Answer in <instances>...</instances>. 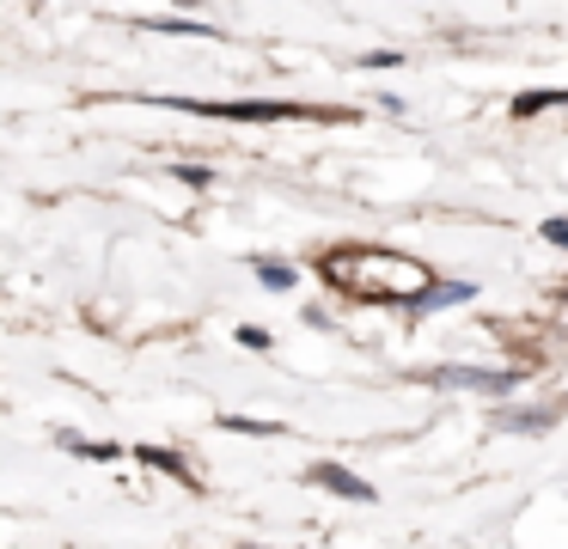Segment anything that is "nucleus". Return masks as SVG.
Listing matches in <instances>:
<instances>
[{"mask_svg":"<svg viewBox=\"0 0 568 549\" xmlns=\"http://www.w3.org/2000/svg\"><path fill=\"white\" fill-rule=\"evenodd\" d=\"M544 238H550V244H568V220H544Z\"/></svg>","mask_w":568,"mask_h":549,"instance_id":"15","label":"nucleus"},{"mask_svg":"<svg viewBox=\"0 0 568 549\" xmlns=\"http://www.w3.org/2000/svg\"><path fill=\"white\" fill-rule=\"evenodd\" d=\"M172 177H178V183H190V190H209V177H214V171H209V165H178Z\"/></svg>","mask_w":568,"mask_h":549,"instance_id":"13","label":"nucleus"},{"mask_svg":"<svg viewBox=\"0 0 568 549\" xmlns=\"http://www.w3.org/2000/svg\"><path fill=\"white\" fill-rule=\"evenodd\" d=\"M306 482L312 488H331V495H343V500H373V482H361L355 470H343V464H312Z\"/></svg>","mask_w":568,"mask_h":549,"instance_id":"4","label":"nucleus"},{"mask_svg":"<svg viewBox=\"0 0 568 549\" xmlns=\"http://www.w3.org/2000/svg\"><path fill=\"white\" fill-rule=\"evenodd\" d=\"M434 385H458V390H483V397H507V390L519 385L526 373H477V366H440V373H428Z\"/></svg>","mask_w":568,"mask_h":549,"instance_id":"3","label":"nucleus"},{"mask_svg":"<svg viewBox=\"0 0 568 549\" xmlns=\"http://www.w3.org/2000/svg\"><path fill=\"white\" fill-rule=\"evenodd\" d=\"M257 281H263L270 293H287V287L300 281V268H287V263H257Z\"/></svg>","mask_w":568,"mask_h":549,"instance_id":"9","label":"nucleus"},{"mask_svg":"<svg viewBox=\"0 0 568 549\" xmlns=\"http://www.w3.org/2000/svg\"><path fill=\"white\" fill-rule=\"evenodd\" d=\"M239 342H245V348H270V329H251L245 324V329H239Z\"/></svg>","mask_w":568,"mask_h":549,"instance_id":"14","label":"nucleus"},{"mask_svg":"<svg viewBox=\"0 0 568 549\" xmlns=\"http://www.w3.org/2000/svg\"><path fill=\"white\" fill-rule=\"evenodd\" d=\"M550 104H568V92H526V98H514V116H538Z\"/></svg>","mask_w":568,"mask_h":549,"instance_id":"10","label":"nucleus"},{"mask_svg":"<svg viewBox=\"0 0 568 549\" xmlns=\"http://www.w3.org/2000/svg\"><path fill=\"white\" fill-rule=\"evenodd\" d=\"M148 31H165V37H202L209 24H190V19H153Z\"/></svg>","mask_w":568,"mask_h":549,"instance_id":"12","label":"nucleus"},{"mask_svg":"<svg viewBox=\"0 0 568 549\" xmlns=\"http://www.w3.org/2000/svg\"><path fill=\"white\" fill-rule=\"evenodd\" d=\"M221 427L226 434H282L275 421H251V415H221Z\"/></svg>","mask_w":568,"mask_h":549,"instance_id":"11","label":"nucleus"},{"mask_svg":"<svg viewBox=\"0 0 568 549\" xmlns=\"http://www.w3.org/2000/svg\"><path fill=\"white\" fill-rule=\"evenodd\" d=\"M62 446L74 451V458H92V464H111V458H116L111 439H74V434H62Z\"/></svg>","mask_w":568,"mask_h":549,"instance_id":"8","label":"nucleus"},{"mask_svg":"<svg viewBox=\"0 0 568 549\" xmlns=\"http://www.w3.org/2000/svg\"><path fill=\"white\" fill-rule=\"evenodd\" d=\"M135 458L148 464V470H165V476H178L184 488H196V470H190V464L178 458V451H165V446H135Z\"/></svg>","mask_w":568,"mask_h":549,"instance_id":"7","label":"nucleus"},{"mask_svg":"<svg viewBox=\"0 0 568 549\" xmlns=\"http://www.w3.org/2000/svg\"><path fill=\"white\" fill-rule=\"evenodd\" d=\"M178 110H196V116H226V122H294V116H343V110H306V104H196V98H178Z\"/></svg>","mask_w":568,"mask_h":549,"instance_id":"2","label":"nucleus"},{"mask_svg":"<svg viewBox=\"0 0 568 549\" xmlns=\"http://www.w3.org/2000/svg\"><path fill=\"white\" fill-rule=\"evenodd\" d=\"M318 275L331 287L355 293V299H379V305H409L428 287V268L392 251H331V256H318Z\"/></svg>","mask_w":568,"mask_h":549,"instance_id":"1","label":"nucleus"},{"mask_svg":"<svg viewBox=\"0 0 568 549\" xmlns=\"http://www.w3.org/2000/svg\"><path fill=\"white\" fill-rule=\"evenodd\" d=\"M550 421H556V403H544V409H495L501 434H544Z\"/></svg>","mask_w":568,"mask_h":549,"instance_id":"6","label":"nucleus"},{"mask_svg":"<svg viewBox=\"0 0 568 549\" xmlns=\"http://www.w3.org/2000/svg\"><path fill=\"white\" fill-rule=\"evenodd\" d=\"M470 293H477V281H434V275H428V287H422L416 299H409V312H416V317H428V312H440V305L470 299Z\"/></svg>","mask_w":568,"mask_h":549,"instance_id":"5","label":"nucleus"}]
</instances>
